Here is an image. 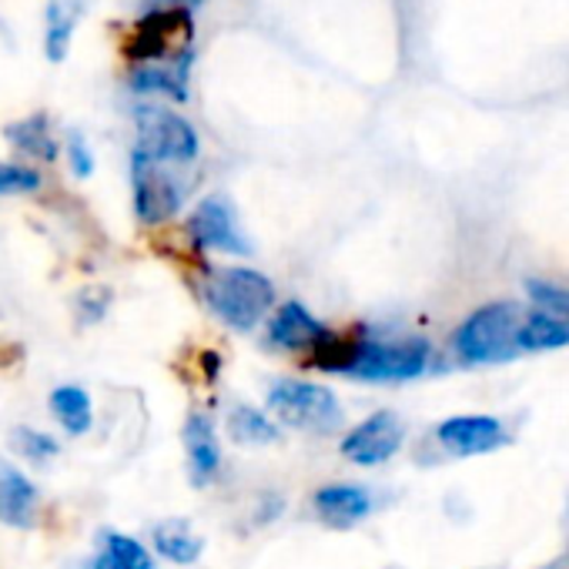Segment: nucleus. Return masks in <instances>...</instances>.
<instances>
[{
    "label": "nucleus",
    "mask_w": 569,
    "mask_h": 569,
    "mask_svg": "<svg viewBox=\"0 0 569 569\" xmlns=\"http://www.w3.org/2000/svg\"><path fill=\"white\" fill-rule=\"evenodd\" d=\"M84 14V0H48L44 11V54L51 64H61L71 51L74 31Z\"/></svg>",
    "instance_id": "2eb2a0df"
},
{
    "label": "nucleus",
    "mask_w": 569,
    "mask_h": 569,
    "mask_svg": "<svg viewBox=\"0 0 569 569\" xmlns=\"http://www.w3.org/2000/svg\"><path fill=\"white\" fill-rule=\"evenodd\" d=\"M204 299L234 332H251L274 306V284L258 268H221L208 278Z\"/></svg>",
    "instance_id": "f03ea898"
},
{
    "label": "nucleus",
    "mask_w": 569,
    "mask_h": 569,
    "mask_svg": "<svg viewBox=\"0 0 569 569\" xmlns=\"http://www.w3.org/2000/svg\"><path fill=\"white\" fill-rule=\"evenodd\" d=\"M14 449L24 456V459H31V462H51L58 452H61V446H58V439L54 436H48V432H41V429H14Z\"/></svg>",
    "instance_id": "5701e85b"
},
{
    "label": "nucleus",
    "mask_w": 569,
    "mask_h": 569,
    "mask_svg": "<svg viewBox=\"0 0 569 569\" xmlns=\"http://www.w3.org/2000/svg\"><path fill=\"white\" fill-rule=\"evenodd\" d=\"M134 154L168 164V168H184L198 158L201 141L198 131L188 118L168 111V108H141L134 114Z\"/></svg>",
    "instance_id": "39448f33"
},
{
    "label": "nucleus",
    "mask_w": 569,
    "mask_h": 569,
    "mask_svg": "<svg viewBox=\"0 0 569 569\" xmlns=\"http://www.w3.org/2000/svg\"><path fill=\"white\" fill-rule=\"evenodd\" d=\"M38 188H41V174L34 168L0 161V194H28Z\"/></svg>",
    "instance_id": "b1692460"
},
{
    "label": "nucleus",
    "mask_w": 569,
    "mask_h": 569,
    "mask_svg": "<svg viewBox=\"0 0 569 569\" xmlns=\"http://www.w3.org/2000/svg\"><path fill=\"white\" fill-rule=\"evenodd\" d=\"M51 412L71 436H84L94 426V406L91 396L81 386H61L51 392Z\"/></svg>",
    "instance_id": "aec40b11"
},
{
    "label": "nucleus",
    "mask_w": 569,
    "mask_h": 569,
    "mask_svg": "<svg viewBox=\"0 0 569 569\" xmlns=\"http://www.w3.org/2000/svg\"><path fill=\"white\" fill-rule=\"evenodd\" d=\"M188 74L191 64H134L128 74V88L134 94H164L178 104L188 101Z\"/></svg>",
    "instance_id": "dca6fc26"
},
{
    "label": "nucleus",
    "mask_w": 569,
    "mask_h": 569,
    "mask_svg": "<svg viewBox=\"0 0 569 569\" xmlns=\"http://www.w3.org/2000/svg\"><path fill=\"white\" fill-rule=\"evenodd\" d=\"M332 336L329 326H322L302 302H284L268 322V342L284 352H306L312 356L326 339Z\"/></svg>",
    "instance_id": "9d476101"
},
{
    "label": "nucleus",
    "mask_w": 569,
    "mask_h": 569,
    "mask_svg": "<svg viewBox=\"0 0 569 569\" xmlns=\"http://www.w3.org/2000/svg\"><path fill=\"white\" fill-rule=\"evenodd\" d=\"M184 449H188V466L194 486H208L218 469H221V446L211 419L204 412H191L184 422Z\"/></svg>",
    "instance_id": "ddd939ff"
},
{
    "label": "nucleus",
    "mask_w": 569,
    "mask_h": 569,
    "mask_svg": "<svg viewBox=\"0 0 569 569\" xmlns=\"http://www.w3.org/2000/svg\"><path fill=\"white\" fill-rule=\"evenodd\" d=\"M131 191H134V214L144 224H164L184 204V184L171 174V168L148 161L134 151H131Z\"/></svg>",
    "instance_id": "0eeeda50"
},
{
    "label": "nucleus",
    "mask_w": 569,
    "mask_h": 569,
    "mask_svg": "<svg viewBox=\"0 0 569 569\" xmlns=\"http://www.w3.org/2000/svg\"><path fill=\"white\" fill-rule=\"evenodd\" d=\"M569 346V322L549 312H526L519 329V352H549Z\"/></svg>",
    "instance_id": "6ab92c4d"
},
{
    "label": "nucleus",
    "mask_w": 569,
    "mask_h": 569,
    "mask_svg": "<svg viewBox=\"0 0 569 569\" xmlns=\"http://www.w3.org/2000/svg\"><path fill=\"white\" fill-rule=\"evenodd\" d=\"M436 436L452 456H486L506 442V429L492 416H452L436 429Z\"/></svg>",
    "instance_id": "9b49d317"
},
{
    "label": "nucleus",
    "mask_w": 569,
    "mask_h": 569,
    "mask_svg": "<svg viewBox=\"0 0 569 569\" xmlns=\"http://www.w3.org/2000/svg\"><path fill=\"white\" fill-rule=\"evenodd\" d=\"M406 442V426L396 412H376L359 422L342 439V456L356 466H382L389 462Z\"/></svg>",
    "instance_id": "1a4fd4ad"
},
{
    "label": "nucleus",
    "mask_w": 569,
    "mask_h": 569,
    "mask_svg": "<svg viewBox=\"0 0 569 569\" xmlns=\"http://www.w3.org/2000/svg\"><path fill=\"white\" fill-rule=\"evenodd\" d=\"M228 436L241 446H268L278 439V426L254 406H234L224 422Z\"/></svg>",
    "instance_id": "4be33fe9"
},
{
    "label": "nucleus",
    "mask_w": 569,
    "mask_h": 569,
    "mask_svg": "<svg viewBox=\"0 0 569 569\" xmlns=\"http://www.w3.org/2000/svg\"><path fill=\"white\" fill-rule=\"evenodd\" d=\"M312 502H316V512L329 526H339V529H349V526L362 522L372 512V496L362 486H352V482L322 486Z\"/></svg>",
    "instance_id": "4468645a"
},
{
    "label": "nucleus",
    "mask_w": 569,
    "mask_h": 569,
    "mask_svg": "<svg viewBox=\"0 0 569 569\" xmlns=\"http://www.w3.org/2000/svg\"><path fill=\"white\" fill-rule=\"evenodd\" d=\"M154 549H158L168 562L191 566V562L204 552V539H201L198 532H191L188 522L171 519V522H164V526L154 529Z\"/></svg>",
    "instance_id": "412c9836"
},
{
    "label": "nucleus",
    "mask_w": 569,
    "mask_h": 569,
    "mask_svg": "<svg viewBox=\"0 0 569 569\" xmlns=\"http://www.w3.org/2000/svg\"><path fill=\"white\" fill-rule=\"evenodd\" d=\"M91 569H154V556L128 532H104Z\"/></svg>",
    "instance_id": "f3484780"
},
{
    "label": "nucleus",
    "mask_w": 569,
    "mask_h": 569,
    "mask_svg": "<svg viewBox=\"0 0 569 569\" xmlns=\"http://www.w3.org/2000/svg\"><path fill=\"white\" fill-rule=\"evenodd\" d=\"M68 158H71V171H74L78 178H91V171H94V154H91L88 141H84L78 131H71V138H68Z\"/></svg>",
    "instance_id": "a878e982"
},
{
    "label": "nucleus",
    "mask_w": 569,
    "mask_h": 569,
    "mask_svg": "<svg viewBox=\"0 0 569 569\" xmlns=\"http://www.w3.org/2000/svg\"><path fill=\"white\" fill-rule=\"evenodd\" d=\"M38 486L11 462H0V522L14 529H28L38 522Z\"/></svg>",
    "instance_id": "f8f14e48"
},
{
    "label": "nucleus",
    "mask_w": 569,
    "mask_h": 569,
    "mask_svg": "<svg viewBox=\"0 0 569 569\" xmlns=\"http://www.w3.org/2000/svg\"><path fill=\"white\" fill-rule=\"evenodd\" d=\"M188 238L198 251L218 254H248L251 244L238 228V214L224 194H208L188 214Z\"/></svg>",
    "instance_id": "6e6552de"
},
{
    "label": "nucleus",
    "mask_w": 569,
    "mask_h": 569,
    "mask_svg": "<svg viewBox=\"0 0 569 569\" xmlns=\"http://www.w3.org/2000/svg\"><path fill=\"white\" fill-rule=\"evenodd\" d=\"M131 64H191L194 21L191 11H144L121 44Z\"/></svg>",
    "instance_id": "20e7f679"
},
{
    "label": "nucleus",
    "mask_w": 569,
    "mask_h": 569,
    "mask_svg": "<svg viewBox=\"0 0 569 569\" xmlns=\"http://www.w3.org/2000/svg\"><path fill=\"white\" fill-rule=\"evenodd\" d=\"M526 309L519 302H492L472 312L456 332V352L472 366H496L519 356V329Z\"/></svg>",
    "instance_id": "7ed1b4c3"
},
{
    "label": "nucleus",
    "mask_w": 569,
    "mask_h": 569,
    "mask_svg": "<svg viewBox=\"0 0 569 569\" xmlns=\"http://www.w3.org/2000/svg\"><path fill=\"white\" fill-rule=\"evenodd\" d=\"M432 349L426 339H372L366 332L329 336L309 362L322 372L352 376L362 382H409L429 369Z\"/></svg>",
    "instance_id": "f257e3e1"
},
{
    "label": "nucleus",
    "mask_w": 569,
    "mask_h": 569,
    "mask_svg": "<svg viewBox=\"0 0 569 569\" xmlns=\"http://www.w3.org/2000/svg\"><path fill=\"white\" fill-rule=\"evenodd\" d=\"M529 292L536 296V302L539 306H546L549 309V316H569V292H562V289H552V284H539V281H532L529 284Z\"/></svg>",
    "instance_id": "393cba45"
},
{
    "label": "nucleus",
    "mask_w": 569,
    "mask_h": 569,
    "mask_svg": "<svg viewBox=\"0 0 569 569\" xmlns=\"http://www.w3.org/2000/svg\"><path fill=\"white\" fill-rule=\"evenodd\" d=\"M268 409L292 429L306 432H332L342 426V406L339 396L322 382H302V379H284L271 386Z\"/></svg>",
    "instance_id": "423d86ee"
},
{
    "label": "nucleus",
    "mask_w": 569,
    "mask_h": 569,
    "mask_svg": "<svg viewBox=\"0 0 569 569\" xmlns=\"http://www.w3.org/2000/svg\"><path fill=\"white\" fill-rule=\"evenodd\" d=\"M4 134L18 151L31 154L38 161H58L61 148H58V138L51 134V118L48 114H31L24 121H14V124L4 128Z\"/></svg>",
    "instance_id": "a211bd4d"
}]
</instances>
